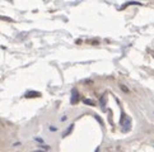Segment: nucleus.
<instances>
[{"label": "nucleus", "instance_id": "f257e3e1", "mask_svg": "<svg viewBox=\"0 0 154 152\" xmlns=\"http://www.w3.org/2000/svg\"><path fill=\"white\" fill-rule=\"evenodd\" d=\"M78 99H79L78 91H76V90H73V91H71V100H70V102H71V104H75V103L78 102Z\"/></svg>", "mask_w": 154, "mask_h": 152}, {"label": "nucleus", "instance_id": "20e7f679", "mask_svg": "<svg viewBox=\"0 0 154 152\" xmlns=\"http://www.w3.org/2000/svg\"><path fill=\"white\" fill-rule=\"evenodd\" d=\"M83 102H84V104H88V105H94V102H92V100H89V99H84Z\"/></svg>", "mask_w": 154, "mask_h": 152}, {"label": "nucleus", "instance_id": "f03ea898", "mask_svg": "<svg viewBox=\"0 0 154 152\" xmlns=\"http://www.w3.org/2000/svg\"><path fill=\"white\" fill-rule=\"evenodd\" d=\"M26 96H27V98H32V96H40V93H36V91H29Z\"/></svg>", "mask_w": 154, "mask_h": 152}, {"label": "nucleus", "instance_id": "423d86ee", "mask_svg": "<svg viewBox=\"0 0 154 152\" xmlns=\"http://www.w3.org/2000/svg\"><path fill=\"white\" fill-rule=\"evenodd\" d=\"M94 152H99V148H96V151H94Z\"/></svg>", "mask_w": 154, "mask_h": 152}, {"label": "nucleus", "instance_id": "0eeeda50", "mask_svg": "<svg viewBox=\"0 0 154 152\" xmlns=\"http://www.w3.org/2000/svg\"><path fill=\"white\" fill-rule=\"evenodd\" d=\"M36 152H45V151H36Z\"/></svg>", "mask_w": 154, "mask_h": 152}, {"label": "nucleus", "instance_id": "39448f33", "mask_svg": "<svg viewBox=\"0 0 154 152\" xmlns=\"http://www.w3.org/2000/svg\"><path fill=\"white\" fill-rule=\"evenodd\" d=\"M121 89H122L124 91H127V88H125V86H122V85H121Z\"/></svg>", "mask_w": 154, "mask_h": 152}, {"label": "nucleus", "instance_id": "7ed1b4c3", "mask_svg": "<svg viewBox=\"0 0 154 152\" xmlns=\"http://www.w3.org/2000/svg\"><path fill=\"white\" fill-rule=\"evenodd\" d=\"M73 128H74V126H70L69 127V128H68V131H66V132H64V134H62V136H68V134H70V133H71V131H73Z\"/></svg>", "mask_w": 154, "mask_h": 152}]
</instances>
